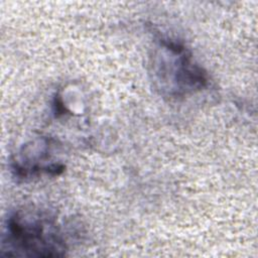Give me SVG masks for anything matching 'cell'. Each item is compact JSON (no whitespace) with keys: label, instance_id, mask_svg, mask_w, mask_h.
Returning <instances> with one entry per match:
<instances>
[{"label":"cell","instance_id":"obj_1","mask_svg":"<svg viewBox=\"0 0 258 258\" xmlns=\"http://www.w3.org/2000/svg\"><path fill=\"white\" fill-rule=\"evenodd\" d=\"M1 255L61 257L67 243L56 218L45 210L22 208L7 219L2 236Z\"/></svg>","mask_w":258,"mask_h":258},{"label":"cell","instance_id":"obj_2","mask_svg":"<svg viewBox=\"0 0 258 258\" xmlns=\"http://www.w3.org/2000/svg\"><path fill=\"white\" fill-rule=\"evenodd\" d=\"M149 67L154 87L164 97H187L205 89L209 83L206 71L195 61L191 53L168 38L158 40Z\"/></svg>","mask_w":258,"mask_h":258},{"label":"cell","instance_id":"obj_3","mask_svg":"<svg viewBox=\"0 0 258 258\" xmlns=\"http://www.w3.org/2000/svg\"><path fill=\"white\" fill-rule=\"evenodd\" d=\"M49 147L50 145L47 140H43L35 145H25L13 161L15 173L21 177H28L41 172L57 174L58 169L62 170L63 166L46 163V159L49 157L48 153H50Z\"/></svg>","mask_w":258,"mask_h":258}]
</instances>
